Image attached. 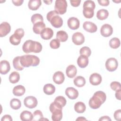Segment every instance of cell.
<instances>
[{
    "label": "cell",
    "mask_w": 121,
    "mask_h": 121,
    "mask_svg": "<svg viewBox=\"0 0 121 121\" xmlns=\"http://www.w3.org/2000/svg\"><path fill=\"white\" fill-rule=\"evenodd\" d=\"M106 99V95L104 92L98 91L95 92L93 96L89 101V106L93 109H96L99 108L102 104L105 102Z\"/></svg>",
    "instance_id": "cell-1"
},
{
    "label": "cell",
    "mask_w": 121,
    "mask_h": 121,
    "mask_svg": "<svg viewBox=\"0 0 121 121\" xmlns=\"http://www.w3.org/2000/svg\"><path fill=\"white\" fill-rule=\"evenodd\" d=\"M42 45L38 42L34 41L31 40L26 41L23 45L22 50L26 53L30 52L39 53L42 50Z\"/></svg>",
    "instance_id": "cell-2"
},
{
    "label": "cell",
    "mask_w": 121,
    "mask_h": 121,
    "mask_svg": "<svg viewBox=\"0 0 121 121\" xmlns=\"http://www.w3.org/2000/svg\"><path fill=\"white\" fill-rule=\"evenodd\" d=\"M20 62L24 67H35L39 64L40 59L35 55H24L20 56Z\"/></svg>",
    "instance_id": "cell-3"
},
{
    "label": "cell",
    "mask_w": 121,
    "mask_h": 121,
    "mask_svg": "<svg viewBox=\"0 0 121 121\" xmlns=\"http://www.w3.org/2000/svg\"><path fill=\"white\" fill-rule=\"evenodd\" d=\"M67 8V2L65 0H57L55 2L54 9L59 14L63 15L66 13Z\"/></svg>",
    "instance_id": "cell-4"
},
{
    "label": "cell",
    "mask_w": 121,
    "mask_h": 121,
    "mask_svg": "<svg viewBox=\"0 0 121 121\" xmlns=\"http://www.w3.org/2000/svg\"><path fill=\"white\" fill-rule=\"evenodd\" d=\"M118 66L117 60L114 58H108L105 62V67L107 70L110 72L115 71Z\"/></svg>",
    "instance_id": "cell-5"
},
{
    "label": "cell",
    "mask_w": 121,
    "mask_h": 121,
    "mask_svg": "<svg viewBox=\"0 0 121 121\" xmlns=\"http://www.w3.org/2000/svg\"><path fill=\"white\" fill-rule=\"evenodd\" d=\"M37 99L33 96H28L26 97L24 100V104L26 107L33 109L35 108L37 105Z\"/></svg>",
    "instance_id": "cell-6"
},
{
    "label": "cell",
    "mask_w": 121,
    "mask_h": 121,
    "mask_svg": "<svg viewBox=\"0 0 121 121\" xmlns=\"http://www.w3.org/2000/svg\"><path fill=\"white\" fill-rule=\"evenodd\" d=\"M113 32L112 26L108 24L103 25L100 29V33L101 35L105 37H107L111 35Z\"/></svg>",
    "instance_id": "cell-7"
},
{
    "label": "cell",
    "mask_w": 121,
    "mask_h": 121,
    "mask_svg": "<svg viewBox=\"0 0 121 121\" xmlns=\"http://www.w3.org/2000/svg\"><path fill=\"white\" fill-rule=\"evenodd\" d=\"M72 40L75 44L79 45L84 43L85 37L81 33L76 32L72 35Z\"/></svg>",
    "instance_id": "cell-8"
},
{
    "label": "cell",
    "mask_w": 121,
    "mask_h": 121,
    "mask_svg": "<svg viewBox=\"0 0 121 121\" xmlns=\"http://www.w3.org/2000/svg\"><path fill=\"white\" fill-rule=\"evenodd\" d=\"M11 30V26L9 23L3 22L0 25V37H2L6 36Z\"/></svg>",
    "instance_id": "cell-9"
},
{
    "label": "cell",
    "mask_w": 121,
    "mask_h": 121,
    "mask_svg": "<svg viewBox=\"0 0 121 121\" xmlns=\"http://www.w3.org/2000/svg\"><path fill=\"white\" fill-rule=\"evenodd\" d=\"M67 24L69 27L72 30H76L79 27V20L75 17H69L67 21Z\"/></svg>",
    "instance_id": "cell-10"
},
{
    "label": "cell",
    "mask_w": 121,
    "mask_h": 121,
    "mask_svg": "<svg viewBox=\"0 0 121 121\" xmlns=\"http://www.w3.org/2000/svg\"><path fill=\"white\" fill-rule=\"evenodd\" d=\"M83 27L85 30L91 33H95L97 30L96 25L94 23L90 21H85L83 23Z\"/></svg>",
    "instance_id": "cell-11"
},
{
    "label": "cell",
    "mask_w": 121,
    "mask_h": 121,
    "mask_svg": "<svg viewBox=\"0 0 121 121\" xmlns=\"http://www.w3.org/2000/svg\"><path fill=\"white\" fill-rule=\"evenodd\" d=\"M65 94L70 99H76L78 96V91L72 87H69L66 89Z\"/></svg>",
    "instance_id": "cell-12"
},
{
    "label": "cell",
    "mask_w": 121,
    "mask_h": 121,
    "mask_svg": "<svg viewBox=\"0 0 121 121\" xmlns=\"http://www.w3.org/2000/svg\"><path fill=\"white\" fill-rule=\"evenodd\" d=\"M101 76L97 73H94L91 75L89 77V82L92 85L97 86L102 82Z\"/></svg>",
    "instance_id": "cell-13"
},
{
    "label": "cell",
    "mask_w": 121,
    "mask_h": 121,
    "mask_svg": "<svg viewBox=\"0 0 121 121\" xmlns=\"http://www.w3.org/2000/svg\"><path fill=\"white\" fill-rule=\"evenodd\" d=\"M52 78L55 83L60 85L64 82L65 77L64 74L61 71H58L54 73Z\"/></svg>",
    "instance_id": "cell-14"
},
{
    "label": "cell",
    "mask_w": 121,
    "mask_h": 121,
    "mask_svg": "<svg viewBox=\"0 0 121 121\" xmlns=\"http://www.w3.org/2000/svg\"><path fill=\"white\" fill-rule=\"evenodd\" d=\"M10 69V66L9 62L6 60H1L0 62V73L5 75L7 74Z\"/></svg>",
    "instance_id": "cell-15"
},
{
    "label": "cell",
    "mask_w": 121,
    "mask_h": 121,
    "mask_svg": "<svg viewBox=\"0 0 121 121\" xmlns=\"http://www.w3.org/2000/svg\"><path fill=\"white\" fill-rule=\"evenodd\" d=\"M50 22L51 25L55 28H60L63 25V20L59 15L52 17Z\"/></svg>",
    "instance_id": "cell-16"
},
{
    "label": "cell",
    "mask_w": 121,
    "mask_h": 121,
    "mask_svg": "<svg viewBox=\"0 0 121 121\" xmlns=\"http://www.w3.org/2000/svg\"><path fill=\"white\" fill-rule=\"evenodd\" d=\"M53 35V30L49 27L45 28L41 33L40 35L44 40H49L52 38Z\"/></svg>",
    "instance_id": "cell-17"
},
{
    "label": "cell",
    "mask_w": 121,
    "mask_h": 121,
    "mask_svg": "<svg viewBox=\"0 0 121 121\" xmlns=\"http://www.w3.org/2000/svg\"><path fill=\"white\" fill-rule=\"evenodd\" d=\"M89 62L88 58L87 56L83 55H80L77 60V64L81 68H86Z\"/></svg>",
    "instance_id": "cell-18"
},
{
    "label": "cell",
    "mask_w": 121,
    "mask_h": 121,
    "mask_svg": "<svg viewBox=\"0 0 121 121\" xmlns=\"http://www.w3.org/2000/svg\"><path fill=\"white\" fill-rule=\"evenodd\" d=\"M45 28V25L43 22H38L34 24L33 27V32L37 35L40 34L42 31Z\"/></svg>",
    "instance_id": "cell-19"
},
{
    "label": "cell",
    "mask_w": 121,
    "mask_h": 121,
    "mask_svg": "<svg viewBox=\"0 0 121 121\" xmlns=\"http://www.w3.org/2000/svg\"><path fill=\"white\" fill-rule=\"evenodd\" d=\"M77 69L76 67L73 65H70L67 67L66 70V73L69 78H73L76 75Z\"/></svg>",
    "instance_id": "cell-20"
},
{
    "label": "cell",
    "mask_w": 121,
    "mask_h": 121,
    "mask_svg": "<svg viewBox=\"0 0 121 121\" xmlns=\"http://www.w3.org/2000/svg\"><path fill=\"white\" fill-rule=\"evenodd\" d=\"M26 92L25 87L22 85H17L15 86L13 89V94L14 95L17 96H20L23 95Z\"/></svg>",
    "instance_id": "cell-21"
},
{
    "label": "cell",
    "mask_w": 121,
    "mask_h": 121,
    "mask_svg": "<svg viewBox=\"0 0 121 121\" xmlns=\"http://www.w3.org/2000/svg\"><path fill=\"white\" fill-rule=\"evenodd\" d=\"M41 4L40 0H30L28 3V7L32 10H36L39 9Z\"/></svg>",
    "instance_id": "cell-22"
},
{
    "label": "cell",
    "mask_w": 121,
    "mask_h": 121,
    "mask_svg": "<svg viewBox=\"0 0 121 121\" xmlns=\"http://www.w3.org/2000/svg\"><path fill=\"white\" fill-rule=\"evenodd\" d=\"M20 119L23 121H30L33 119V114L28 111H23L20 115Z\"/></svg>",
    "instance_id": "cell-23"
},
{
    "label": "cell",
    "mask_w": 121,
    "mask_h": 121,
    "mask_svg": "<svg viewBox=\"0 0 121 121\" xmlns=\"http://www.w3.org/2000/svg\"><path fill=\"white\" fill-rule=\"evenodd\" d=\"M83 14L84 16L86 18H92L94 15V9L88 7H83Z\"/></svg>",
    "instance_id": "cell-24"
},
{
    "label": "cell",
    "mask_w": 121,
    "mask_h": 121,
    "mask_svg": "<svg viewBox=\"0 0 121 121\" xmlns=\"http://www.w3.org/2000/svg\"><path fill=\"white\" fill-rule=\"evenodd\" d=\"M43 91L46 95H52L55 92V87L52 84H47L44 86Z\"/></svg>",
    "instance_id": "cell-25"
},
{
    "label": "cell",
    "mask_w": 121,
    "mask_h": 121,
    "mask_svg": "<svg viewBox=\"0 0 121 121\" xmlns=\"http://www.w3.org/2000/svg\"><path fill=\"white\" fill-rule=\"evenodd\" d=\"M86 109L85 104L82 102H78L74 105L75 111L78 113H83Z\"/></svg>",
    "instance_id": "cell-26"
},
{
    "label": "cell",
    "mask_w": 121,
    "mask_h": 121,
    "mask_svg": "<svg viewBox=\"0 0 121 121\" xmlns=\"http://www.w3.org/2000/svg\"><path fill=\"white\" fill-rule=\"evenodd\" d=\"M109 16V12L105 9H101L99 10L96 13L97 18L100 20H103L106 19Z\"/></svg>",
    "instance_id": "cell-27"
},
{
    "label": "cell",
    "mask_w": 121,
    "mask_h": 121,
    "mask_svg": "<svg viewBox=\"0 0 121 121\" xmlns=\"http://www.w3.org/2000/svg\"><path fill=\"white\" fill-rule=\"evenodd\" d=\"M13 65L17 70H22L24 67L22 65L20 62V56H17L13 60Z\"/></svg>",
    "instance_id": "cell-28"
},
{
    "label": "cell",
    "mask_w": 121,
    "mask_h": 121,
    "mask_svg": "<svg viewBox=\"0 0 121 121\" xmlns=\"http://www.w3.org/2000/svg\"><path fill=\"white\" fill-rule=\"evenodd\" d=\"M56 39H57L60 42H66L68 38V35L67 33L64 31H59L57 32L56 34Z\"/></svg>",
    "instance_id": "cell-29"
},
{
    "label": "cell",
    "mask_w": 121,
    "mask_h": 121,
    "mask_svg": "<svg viewBox=\"0 0 121 121\" xmlns=\"http://www.w3.org/2000/svg\"><path fill=\"white\" fill-rule=\"evenodd\" d=\"M62 118V110H56L52 112V119L53 121H59Z\"/></svg>",
    "instance_id": "cell-30"
},
{
    "label": "cell",
    "mask_w": 121,
    "mask_h": 121,
    "mask_svg": "<svg viewBox=\"0 0 121 121\" xmlns=\"http://www.w3.org/2000/svg\"><path fill=\"white\" fill-rule=\"evenodd\" d=\"M74 85L78 87H81L85 86L86 84L85 78L82 76H78L74 79Z\"/></svg>",
    "instance_id": "cell-31"
},
{
    "label": "cell",
    "mask_w": 121,
    "mask_h": 121,
    "mask_svg": "<svg viewBox=\"0 0 121 121\" xmlns=\"http://www.w3.org/2000/svg\"><path fill=\"white\" fill-rule=\"evenodd\" d=\"M20 79L19 74L17 71L12 72L9 76V80L12 84L17 83Z\"/></svg>",
    "instance_id": "cell-32"
},
{
    "label": "cell",
    "mask_w": 121,
    "mask_h": 121,
    "mask_svg": "<svg viewBox=\"0 0 121 121\" xmlns=\"http://www.w3.org/2000/svg\"><path fill=\"white\" fill-rule=\"evenodd\" d=\"M10 106L14 110L19 109L21 106V103L20 100L13 98L10 101Z\"/></svg>",
    "instance_id": "cell-33"
},
{
    "label": "cell",
    "mask_w": 121,
    "mask_h": 121,
    "mask_svg": "<svg viewBox=\"0 0 121 121\" xmlns=\"http://www.w3.org/2000/svg\"><path fill=\"white\" fill-rule=\"evenodd\" d=\"M109 45L112 49H117L120 47L121 43L120 40L117 37L112 38L109 41Z\"/></svg>",
    "instance_id": "cell-34"
},
{
    "label": "cell",
    "mask_w": 121,
    "mask_h": 121,
    "mask_svg": "<svg viewBox=\"0 0 121 121\" xmlns=\"http://www.w3.org/2000/svg\"><path fill=\"white\" fill-rule=\"evenodd\" d=\"M31 22L34 24L38 22H43V18L40 14H35L31 17Z\"/></svg>",
    "instance_id": "cell-35"
},
{
    "label": "cell",
    "mask_w": 121,
    "mask_h": 121,
    "mask_svg": "<svg viewBox=\"0 0 121 121\" xmlns=\"http://www.w3.org/2000/svg\"><path fill=\"white\" fill-rule=\"evenodd\" d=\"M79 53L80 54V55H85L88 57L90 56L91 54V51L88 47L84 46L80 49L79 51Z\"/></svg>",
    "instance_id": "cell-36"
},
{
    "label": "cell",
    "mask_w": 121,
    "mask_h": 121,
    "mask_svg": "<svg viewBox=\"0 0 121 121\" xmlns=\"http://www.w3.org/2000/svg\"><path fill=\"white\" fill-rule=\"evenodd\" d=\"M54 101L60 105L62 107L65 106L67 103L66 99L64 97L62 96H58L56 97L54 99Z\"/></svg>",
    "instance_id": "cell-37"
},
{
    "label": "cell",
    "mask_w": 121,
    "mask_h": 121,
    "mask_svg": "<svg viewBox=\"0 0 121 121\" xmlns=\"http://www.w3.org/2000/svg\"><path fill=\"white\" fill-rule=\"evenodd\" d=\"M43 116L42 112L40 110H36L33 113V119L32 121H40L43 118Z\"/></svg>",
    "instance_id": "cell-38"
},
{
    "label": "cell",
    "mask_w": 121,
    "mask_h": 121,
    "mask_svg": "<svg viewBox=\"0 0 121 121\" xmlns=\"http://www.w3.org/2000/svg\"><path fill=\"white\" fill-rule=\"evenodd\" d=\"M9 42L10 43L14 45H18L21 42V39L16 36H15L14 34L11 35L9 37Z\"/></svg>",
    "instance_id": "cell-39"
},
{
    "label": "cell",
    "mask_w": 121,
    "mask_h": 121,
    "mask_svg": "<svg viewBox=\"0 0 121 121\" xmlns=\"http://www.w3.org/2000/svg\"><path fill=\"white\" fill-rule=\"evenodd\" d=\"M62 108L63 107L54 101L51 104L49 107V109L50 112H52L53 111L56 110H62Z\"/></svg>",
    "instance_id": "cell-40"
},
{
    "label": "cell",
    "mask_w": 121,
    "mask_h": 121,
    "mask_svg": "<svg viewBox=\"0 0 121 121\" xmlns=\"http://www.w3.org/2000/svg\"><path fill=\"white\" fill-rule=\"evenodd\" d=\"M50 46L52 49H58L60 46V42L57 39H52L50 43Z\"/></svg>",
    "instance_id": "cell-41"
},
{
    "label": "cell",
    "mask_w": 121,
    "mask_h": 121,
    "mask_svg": "<svg viewBox=\"0 0 121 121\" xmlns=\"http://www.w3.org/2000/svg\"><path fill=\"white\" fill-rule=\"evenodd\" d=\"M24 34H25V32L24 29L21 28L17 29L14 33V35L15 36H16L18 38L21 39L24 36Z\"/></svg>",
    "instance_id": "cell-42"
},
{
    "label": "cell",
    "mask_w": 121,
    "mask_h": 121,
    "mask_svg": "<svg viewBox=\"0 0 121 121\" xmlns=\"http://www.w3.org/2000/svg\"><path fill=\"white\" fill-rule=\"evenodd\" d=\"M111 88L115 91L121 89L120 83L117 81H113L110 84Z\"/></svg>",
    "instance_id": "cell-43"
},
{
    "label": "cell",
    "mask_w": 121,
    "mask_h": 121,
    "mask_svg": "<svg viewBox=\"0 0 121 121\" xmlns=\"http://www.w3.org/2000/svg\"><path fill=\"white\" fill-rule=\"evenodd\" d=\"M58 15H59L58 13L56 11H55V10H52V11L49 12L47 13V16H46L47 19L48 21H49L50 22V20L52 19V17H53L54 16H57Z\"/></svg>",
    "instance_id": "cell-44"
},
{
    "label": "cell",
    "mask_w": 121,
    "mask_h": 121,
    "mask_svg": "<svg viewBox=\"0 0 121 121\" xmlns=\"http://www.w3.org/2000/svg\"><path fill=\"white\" fill-rule=\"evenodd\" d=\"M83 7H88L95 9V4L94 1L93 0H86L84 2Z\"/></svg>",
    "instance_id": "cell-45"
},
{
    "label": "cell",
    "mask_w": 121,
    "mask_h": 121,
    "mask_svg": "<svg viewBox=\"0 0 121 121\" xmlns=\"http://www.w3.org/2000/svg\"><path fill=\"white\" fill-rule=\"evenodd\" d=\"M121 109H119L116 110L114 113V119L116 121H120L121 120Z\"/></svg>",
    "instance_id": "cell-46"
},
{
    "label": "cell",
    "mask_w": 121,
    "mask_h": 121,
    "mask_svg": "<svg viewBox=\"0 0 121 121\" xmlns=\"http://www.w3.org/2000/svg\"><path fill=\"white\" fill-rule=\"evenodd\" d=\"M70 2L71 5L74 7H78L81 2L80 0H70Z\"/></svg>",
    "instance_id": "cell-47"
},
{
    "label": "cell",
    "mask_w": 121,
    "mask_h": 121,
    "mask_svg": "<svg viewBox=\"0 0 121 121\" xmlns=\"http://www.w3.org/2000/svg\"><path fill=\"white\" fill-rule=\"evenodd\" d=\"M99 4L103 6H107L109 4V1L108 0H98Z\"/></svg>",
    "instance_id": "cell-48"
},
{
    "label": "cell",
    "mask_w": 121,
    "mask_h": 121,
    "mask_svg": "<svg viewBox=\"0 0 121 121\" xmlns=\"http://www.w3.org/2000/svg\"><path fill=\"white\" fill-rule=\"evenodd\" d=\"M12 119L10 115L6 114L4 115L1 119V121H12Z\"/></svg>",
    "instance_id": "cell-49"
},
{
    "label": "cell",
    "mask_w": 121,
    "mask_h": 121,
    "mask_svg": "<svg viewBox=\"0 0 121 121\" xmlns=\"http://www.w3.org/2000/svg\"><path fill=\"white\" fill-rule=\"evenodd\" d=\"M12 2L14 5L16 6H19L23 4L24 0H12Z\"/></svg>",
    "instance_id": "cell-50"
},
{
    "label": "cell",
    "mask_w": 121,
    "mask_h": 121,
    "mask_svg": "<svg viewBox=\"0 0 121 121\" xmlns=\"http://www.w3.org/2000/svg\"><path fill=\"white\" fill-rule=\"evenodd\" d=\"M121 89L118 90L116 91L115 93V97L117 99L119 100H121Z\"/></svg>",
    "instance_id": "cell-51"
},
{
    "label": "cell",
    "mask_w": 121,
    "mask_h": 121,
    "mask_svg": "<svg viewBox=\"0 0 121 121\" xmlns=\"http://www.w3.org/2000/svg\"><path fill=\"white\" fill-rule=\"evenodd\" d=\"M99 121H111V119L110 118V117L108 116H104L103 117H101L99 119Z\"/></svg>",
    "instance_id": "cell-52"
},
{
    "label": "cell",
    "mask_w": 121,
    "mask_h": 121,
    "mask_svg": "<svg viewBox=\"0 0 121 121\" xmlns=\"http://www.w3.org/2000/svg\"><path fill=\"white\" fill-rule=\"evenodd\" d=\"M86 119L84 117H79L77 119L76 121H86Z\"/></svg>",
    "instance_id": "cell-53"
},
{
    "label": "cell",
    "mask_w": 121,
    "mask_h": 121,
    "mask_svg": "<svg viewBox=\"0 0 121 121\" xmlns=\"http://www.w3.org/2000/svg\"><path fill=\"white\" fill-rule=\"evenodd\" d=\"M52 0H43V2L45 3H46V4H47V5H49V4H51V3H52Z\"/></svg>",
    "instance_id": "cell-54"
}]
</instances>
